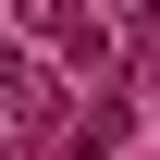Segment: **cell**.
I'll use <instances>...</instances> for the list:
<instances>
[{
    "mask_svg": "<svg viewBox=\"0 0 160 160\" xmlns=\"http://www.w3.org/2000/svg\"><path fill=\"white\" fill-rule=\"evenodd\" d=\"M0 111H12L25 136H49V123H62V86H49V74H37V62H25L12 37H0Z\"/></svg>",
    "mask_w": 160,
    "mask_h": 160,
    "instance_id": "1",
    "label": "cell"
}]
</instances>
